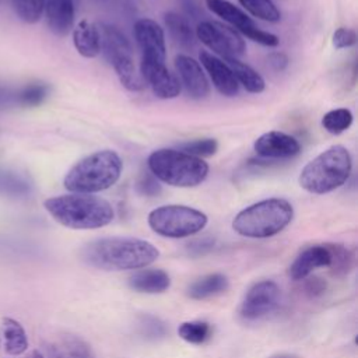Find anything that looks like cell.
Returning <instances> with one entry per match:
<instances>
[{
    "label": "cell",
    "mask_w": 358,
    "mask_h": 358,
    "mask_svg": "<svg viewBox=\"0 0 358 358\" xmlns=\"http://www.w3.org/2000/svg\"><path fill=\"white\" fill-rule=\"evenodd\" d=\"M352 158L344 145H331L310 159L301 171L299 186L312 194H326L350 178Z\"/></svg>",
    "instance_id": "cell-4"
},
{
    "label": "cell",
    "mask_w": 358,
    "mask_h": 358,
    "mask_svg": "<svg viewBox=\"0 0 358 358\" xmlns=\"http://www.w3.org/2000/svg\"><path fill=\"white\" fill-rule=\"evenodd\" d=\"M331 252V263L330 268L334 275H345L352 267V255L343 245L329 243Z\"/></svg>",
    "instance_id": "cell-29"
},
{
    "label": "cell",
    "mask_w": 358,
    "mask_h": 358,
    "mask_svg": "<svg viewBox=\"0 0 358 358\" xmlns=\"http://www.w3.org/2000/svg\"><path fill=\"white\" fill-rule=\"evenodd\" d=\"M164 21L173 42L182 48H192L194 45V32L183 15L175 11H168L164 15Z\"/></svg>",
    "instance_id": "cell-24"
},
{
    "label": "cell",
    "mask_w": 358,
    "mask_h": 358,
    "mask_svg": "<svg viewBox=\"0 0 358 358\" xmlns=\"http://www.w3.org/2000/svg\"><path fill=\"white\" fill-rule=\"evenodd\" d=\"M43 207L56 222L70 229H98L115 218L112 204L94 194L53 196L43 201Z\"/></svg>",
    "instance_id": "cell-2"
},
{
    "label": "cell",
    "mask_w": 358,
    "mask_h": 358,
    "mask_svg": "<svg viewBox=\"0 0 358 358\" xmlns=\"http://www.w3.org/2000/svg\"><path fill=\"white\" fill-rule=\"evenodd\" d=\"M42 11L50 31L57 36H66L74 27L73 0H42Z\"/></svg>",
    "instance_id": "cell-18"
},
{
    "label": "cell",
    "mask_w": 358,
    "mask_h": 358,
    "mask_svg": "<svg viewBox=\"0 0 358 358\" xmlns=\"http://www.w3.org/2000/svg\"><path fill=\"white\" fill-rule=\"evenodd\" d=\"M73 43L83 57H96L101 53L98 27L88 20H81L76 27H73Z\"/></svg>",
    "instance_id": "cell-20"
},
{
    "label": "cell",
    "mask_w": 358,
    "mask_h": 358,
    "mask_svg": "<svg viewBox=\"0 0 358 358\" xmlns=\"http://www.w3.org/2000/svg\"><path fill=\"white\" fill-rule=\"evenodd\" d=\"M178 334L182 340L189 344H203L211 337V326L203 320H193V322H183L178 327Z\"/></svg>",
    "instance_id": "cell-26"
},
{
    "label": "cell",
    "mask_w": 358,
    "mask_h": 358,
    "mask_svg": "<svg viewBox=\"0 0 358 358\" xmlns=\"http://www.w3.org/2000/svg\"><path fill=\"white\" fill-rule=\"evenodd\" d=\"M281 289L271 280H263L252 285L241 303V316L246 320H256L271 313L280 302Z\"/></svg>",
    "instance_id": "cell-11"
},
{
    "label": "cell",
    "mask_w": 358,
    "mask_h": 358,
    "mask_svg": "<svg viewBox=\"0 0 358 358\" xmlns=\"http://www.w3.org/2000/svg\"><path fill=\"white\" fill-rule=\"evenodd\" d=\"M201 67L208 73V77L215 90L224 96H235L239 92V84L229 66L218 56L201 50L199 55Z\"/></svg>",
    "instance_id": "cell-16"
},
{
    "label": "cell",
    "mask_w": 358,
    "mask_h": 358,
    "mask_svg": "<svg viewBox=\"0 0 358 358\" xmlns=\"http://www.w3.org/2000/svg\"><path fill=\"white\" fill-rule=\"evenodd\" d=\"M267 59H268V64H270L274 70H277V71L284 70V69L288 66V63H289L288 56H287L285 53H282V52H271V53L267 56Z\"/></svg>",
    "instance_id": "cell-37"
},
{
    "label": "cell",
    "mask_w": 358,
    "mask_h": 358,
    "mask_svg": "<svg viewBox=\"0 0 358 358\" xmlns=\"http://www.w3.org/2000/svg\"><path fill=\"white\" fill-rule=\"evenodd\" d=\"M122 169L123 162L116 151L99 150L77 161L64 175L63 185L71 193L94 194L112 187Z\"/></svg>",
    "instance_id": "cell-3"
},
{
    "label": "cell",
    "mask_w": 358,
    "mask_h": 358,
    "mask_svg": "<svg viewBox=\"0 0 358 358\" xmlns=\"http://www.w3.org/2000/svg\"><path fill=\"white\" fill-rule=\"evenodd\" d=\"M138 190L141 194H145V196H157L161 192V186L158 180L150 173V175H144L140 179Z\"/></svg>",
    "instance_id": "cell-34"
},
{
    "label": "cell",
    "mask_w": 358,
    "mask_h": 358,
    "mask_svg": "<svg viewBox=\"0 0 358 358\" xmlns=\"http://www.w3.org/2000/svg\"><path fill=\"white\" fill-rule=\"evenodd\" d=\"M239 4L257 20L267 22H277L281 18V13L273 0H238Z\"/></svg>",
    "instance_id": "cell-25"
},
{
    "label": "cell",
    "mask_w": 358,
    "mask_h": 358,
    "mask_svg": "<svg viewBox=\"0 0 358 358\" xmlns=\"http://www.w3.org/2000/svg\"><path fill=\"white\" fill-rule=\"evenodd\" d=\"M129 287L143 294H162L171 287V278L161 268H143L129 277Z\"/></svg>",
    "instance_id": "cell-19"
},
{
    "label": "cell",
    "mask_w": 358,
    "mask_h": 358,
    "mask_svg": "<svg viewBox=\"0 0 358 358\" xmlns=\"http://www.w3.org/2000/svg\"><path fill=\"white\" fill-rule=\"evenodd\" d=\"M253 150L263 158H292L301 152L299 141L284 131L271 130L259 136L253 143Z\"/></svg>",
    "instance_id": "cell-15"
},
{
    "label": "cell",
    "mask_w": 358,
    "mask_h": 358,
    "mask_svg": "<svg viewBox=\"0 0 358 358\" xmlns=\"http://www.w3.org/2000/svg\"><path fill=\"white\" fill-rule=\"evenodd\" d=\"M45 351H46V357L45 358H64L63 354L55 347V345H46L45 347Z\"/></svg>",
    "instance_id": "cell-38"
},
{
    "label": "cell",
    "mask_w": 358,
    "mask_h": 358,
    "mask_svg": "<svg viewBox=\"0 0 358 358\" xmlns=\"http://www.w3.org/2000/svg\"><path fill=\"white\" fill-rule=\"evenodd\" d=\"M140 76L159 99H173L180 94L179 78L168 70L165 63L141 62Z\"/></svg>",
    "instance_id": "cell-13"
},
{
    "label": "cell",
    "mask_w": 358,
    "mask_h": 358,
    "mask_svg": "<svg viewBox=\"0 0 358 358\" xmlns=\"http://www.w3.org/2000/svg\"><path fill=\"white\" fill-rule=\"evenodd\" d=\"M134 38L141 50V62L165 63V34L151 18H140L134 24Z\"/></svg>",
    "instance_id": "cell-12"
},
{
    "label": "cell",
    "mask_w": 358,
    "mask_h": 358,
    "mask_svg": "<svg viewBox=\"0 0 358 358\" xmlns=\"http://www.w3.org/2000/svg\"><path fill=\"white\" fill-rule=\"evenodd\" d=\"M207 8L215 15L227 21L235 31L241 32L253 42H257L267 48H275L280 43L277 35L260 29L256 22L239 7L228 0H206Z\"/></svg>",
    "instance_id": "cell-10"
},
{
    "label": "cell",
    "mask_w": 358,
    "mask_h": 358,
    "mask_svg": "<svg viewBox=\"0 0 358 358\" xmlns=\"http://www.w3.org/2000/svg\"><path fill=\"white\" fill-rule=\"evenodd\" d=\"M228 287H229V281L224 274L213 273L196 280L189 287L187 295L192 299L203 301V299H208L211 296L222 294L224 291L228 289Z\"/></svg>",
    "instance_id": "cell-21"
},
{
    "label": "cell",
    "mask_w": 358,
    "mask_h": 358,
    "mask_svg": "<svg viewBox=\"0 0 358 358\" xmlns=\"http://www.w3.org/2000/svg\"><path fill=\"white\" fill-rule=\"evenodd\" d=\"M66 345H67L69 358H91L90 350L83 341L77 338H71L66 343Z\"/></svg>",
    "instance_id": "cell-35"
},
{
    "label": "cell",
    "mask_w": 358,
    "mask_h": 358,
    "mask_svg": "<svg viewBox=\"0 0 358 358\" xmlns=\"http://www.w3.org/2000/svg\"><path fill=\"white\" fill-rule=\"evenodd\" d=\"M96 27L99 31L101 52L112 64L120 84L129 91L143 90L145 83L140 73L136 71L133 52L127 38L119 28L110 24H99Z\"/></svg>",
    "instance_id": "cell-7"
},
{
    "label": "cell",
    "mask_w": 358,
    "mask_h": 358,
    "mask_svg": "<svg viewBox=\"0 0 358 358\" xmlns=\"http://www.w3.org/2000/svg\"><path fill=\"white\" fill-rule=\"evenodd\" d=\"M333 46L336 49H345V48H351L355 45L357 42V34L352 28H345V27H340L338 29L334 31L333 34Z\"/></svg>",
    "instance_id": "cell-32"
},
{
    "label": "cell",
    "mask_w": 358,
    "mask_h": 358,
    "mask_svg": "<svg viewBox=\"0 0 358 358\" xmlns=\"http://www.w3.org/2000/svg\"><path fill=\"white\" fill-rule=\"evenodd\" d=\"M147 165L157 180L173 187H196L206 180L210 171L203 158L173 148L152 151Z\"/></svg>",
    "instance_id": "cell-6"
},
{
    "label": "cell",
    "mask_w": 358,
    "mask_h": 358,
    "mask_svg": "<svg viewBox=\"0 0 358 358\" xmlns=\"http://www.w3.org/2000/svg\"><path fill=\"white\" fill-rule=\"evenodd\" d=\"M27 358H45V355H43L42 352H39L38 350H34V351H31V352L27 355Z\"/></svg>",
    "instance_id": "cell-39"
},
{
    "label": "cell",
    "mask_w": 358,
    "mask_h": 358,
    "mask_svg": "<svg viewBox=\"0 0 358 358\" xmlns=\"http://www.w3.org/2000/svg\"><path fill=\"white\" fill-rule=\"evenodd\" d=\"M197 39L204 43L215 55L227 59H238L245 53L246 45L243 38L232 27L218 21L206 20L197 24Z\"/></svg>",
    "instance_id": "cell-9"
},
{
    "label": "cell",
    "mask_w": 358,
    "mask_h": 358,
    "mask_svg": "<svg viewBox=\"0 0 358 358\" xmlns=\"http://www.w3.org/2000/svg\"><path fill=\"white\" fill-rule=\"evenodd\" d=\"M4 350L10 355H21L28 350V337L24 327L13 317L3 319Z\"/></svg>",
    "instance_id": "cell-23"
},
{
    "label": "cell",
    "mask_w": 358,
    "mask_h": 358,
    "mask_svg": "<svg viewBox=\"0 0 358 358\" xmlns=\"http://www.w3.org/2000/svg\"><path fill=\"white\" fill-rule=\"evenodd\" d=\"M292 218V204L285 199L271 197L241 210L232 220V228L245 238L263 239L280 234Z\"/></svg>",
    "instance_id": "cell-5"
},
{
    "label": "cell",
    "mask_w": 358,
    "mask_h": 358,
    "mask_svg": "<svg viewBox=\"0 0 358 358\" xmlns=\"http://www.w3.org/2000/svg\"><path fill=\"white\" fill-rule=\"evenodd\" d=\"M179 150L186 152V154H190V155H194V157H199V158H203V157H211L217 152L218 150V143L215 138H197V140H189L186 143H182L179 144Z\"/></svg>",
    "instance_id": "cell-30"
},
{
    "label": "cell",
    "mask_w": 358,
    "mask_h": 358,
    "mask_svg": "<svg viewBox=\"0 0 358 358\" xmlns=\"http://www.w3.org/2000/svg\"><path fill=\"white\" fill-rule=\"evenodd\" d=\"M331 263V252L329 243L313 245L303 249L291 263L288 274L292 280L301 281L310 275L319 267H329Z\"/></svg>",
    "instance_id": "cell-17"
},
{
    "label": "cell",
    "mask_w": 358,
    "mask_h": 358,
    "mask_svg": "<svg viewBox=\"0 0 358 358\" xmlns=\"http://www.w3.org/2000/svg\"><path fill=\"white\" fill-rule=\"evenodd\" d=\"M49 92V87L45 84H31L25 87L20 95L18 99L24 106H38L43 102Z\"/></svg>",
    "instance_id": "cell-31"
},
{
    "label": "cell",
    "mask_w": 358,
    "mask_h": 358,
    "mask_svg": "<svg viewBox=\"0 0 358 358\" xmlns=\"http://www.w3.org/2000/svg\"><path fill=\"white\" fill-rule=\"evenodd\" d=\"M17 17L27 22L35 24L42 17V0H10Z\"/></svg>",
    "instance_id": "cell-28"
},
{
    "label": "cell",
    "mask_w": 358,
    "mask_h": 358,
    "mask_svg": "<svg viewBox=\"0 0 358 358\" xmlns=\"http://www.w3.org/2000/svg\"><path fill=\"white\" fill-rule=\"evenodd\" d=\"M326 289V284L323 282L322 278L319 277H313V278H308L305 282V292L309 296H317L322 295Z\"/></svg>",
    "instance_id": "cell-36"
},
{
    "label": "cell",
    "mask_w": 358,
    "mask_h": 358,
    "mask_svg": "<svg viewBox=\"0 0 358 358\" xmlns=\"http://www.w3.org/2000/svg\"><path fill=\"white\" fill-rule=\"evenodd\" d=\"M354 116L352 112L347 108H337L331 109L322 117V126L326 131L331 134H341L343 131L348 130L352 124Z\"/></svg>",
    "instance_id": "cell-27"
},
{
    "label": "cell",
    "mask_w": 358,
    "mask_h": 358,
    "mask_svg": "<svg viewBox=\"0 0 358 358\" xmlns=\"http://www.w3.org/2000/svg\"><path fill=\"white\" fill-rule=\"evenodd\" d=\"M141 333L148 338H158L165 334V326L152 316H145L140 322Z\"/></svg>",
    "instance_id": "cell-33"
},
{
    "label": "cell",
    "mask_w": 358,
    "mask_h": 358,
    "mask_svg": "<svg viewBox=\"0 0 358 358\" xmlns=\"http://www.w3.org/2000/svg\"><path fill=\"white\" fill-rule=\"evenodd\" d=\"M159 250L151 242L131 236H108L88 242L81 249V259L103 271L137 270L152 264Z\"/></svg>",
    "instance_id": "cell-1"
},
{
    "label": "cell",
    "mask_w": 358,
    "mask_h": 358,
    "mask_svg": "<svg viewBox=\"0 0 358 358\" xmlns=\"http://www.w3.org/2000/svg\"><path fill=\"white\" fill-rule=\"evenodd\" d=\"M232 70L236 81L250 94H260L266 88L264 78L249 64L241 62L239 59H227L224 60Z\"/></svg>",
    "instance_id": "cell-22"
},
{
    "label": "cell",
    "mask_w": 358,
    "mask_h": 358,
    "mask_svg": "<svg viewBox=\"0 0 358 358\" xmlns=\"http://www.w3.org/2000/svg\"><path fill=\"white\" fill-rule=\"evenodd\" d=\"M147 221L157 235L180 239L200 232L207 225L208 218L197 208L182 204H168L150 211Z\"/></svg>",
    "instance_id": "cell-8"
},
{
    "label": "cell",
    "mask_w": 358,
    "mask_h": 358,
    "mask_svg": "<svg viewBox=\"0 0 358 358\" xmlns=\"http://www.w3.org/2000/svg\"><path fill=\"white\" fill-rule=\"evenodd\" d=\"M175 70L180 85L186 90V94L190 98L201 99L208 95V80L197 60L187 55H178L175 57Z\"/></svg>",
    "instance_id": "cell-14"
}]
</instances>
